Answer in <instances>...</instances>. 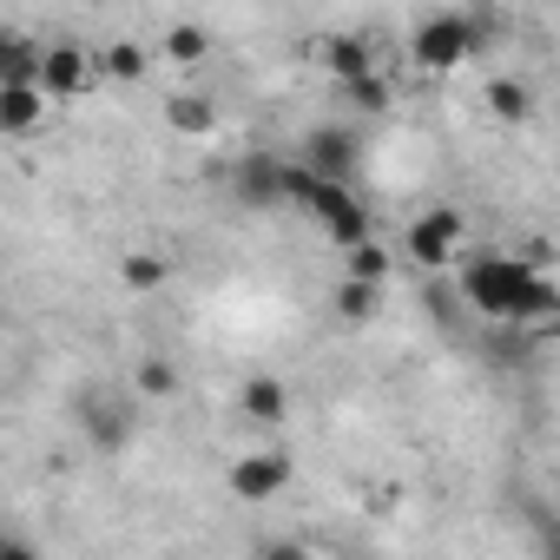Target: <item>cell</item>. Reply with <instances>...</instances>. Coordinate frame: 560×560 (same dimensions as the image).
<instances>
[{
  "mask_svg": "<svg viewBox=\"0 0 560 560\" xmlns=\"http://www.w3.org/2000/svg\"><path fill=\"white\" fill-rule=\"evenodd\" d=\"M481 40H488V21L435 14V21H422V27H416L409 54H416V67H422V73H455L468 54H481Z\"/></svg>",
  "mask_w": 560,
  "mask_h": 560,
  "instance_id": "2",
  "label": "cell"
},
{
  "mask_svg": "<svg viewBox=\"0 0 560 560\" xmlns=\"http://www.w3.org/2000/svg\"><path fill=\"white\" fill-rule=\"evenodd\" d=\"M165 119H172V132H185V139H211L218 106H211L205 93H178V100H165Z\"/></svg>",
  "mask_w": 560,
  "mask_h": 560,
  "instance_id": "13",
  "label": "cell"
},
{
  "mask_svg": "<svg viewBox=\"0 0 560 560\" xmlns=\"http://www.w3.org/2000/svg\"><path fill=\"white\" fill-rule=\"evenodd\" d=\"M237 402H244V416H250V422H264V429H270V422H284V409H291V389L277 383V376H250Z\"/></svg>",
  "mask_w": 560,
  "mask_h": 560,
  "instance_id": "12",
  "label": "cell"
},
{
  "mask_svg": "<svg viewBox=\"0 0 560 560\" xmlns=\"http://www.w3.org/2000/svg\"><path fill=\"white\" fill-rule=\"evenodd\" d=\"M0 560H34V547L21 534H8V540H0Z\"/></svg>",
  "mask_w": 560,
  "mask_h": 560,
  "instance_id": "23",
  "label": "cell"
},
{
  "mask_svg": "<svg viewBox=\"0 0 560 560\" xmlns=\"http://www.w3.org/2000/svg\"><path fill=\"white\" fill-rule=\"evenodd\" d=\"M383 277H389V250H383V244L350 250V284H376V291H383Z\"/></svg>",
  "mask_w": 560,
  "mask_h": 560,
  "instance_id": "19",
  "label": "cell"
},
{
  "mask_svg": "<svg viewBox=\"0 0 560 560\" xmlns=\"http://www.w3.org/2000/svg\"><path fill=\"white\" fill-rule=\"evenodd\" d=\"M47 106H54L47 86H0V132H14V139L34 132L47 119Z\"/></svg>",
  "mask_w": 560,
  "mask_h": 560,
  "instance_id": "9",
  "label": "cell"
},
{
  "mask_svg": "<svg viewBox=\"0 0 560 560\" xmlns=\"http://www.w3.org/2000/svg\"><path fill=\"white\" fill-rule=\"evenodd\" d=\"M383 311V291L376 284H350V277H343V291H337V317L343 324H370Z\"/></svg>",
  "mask_w": 560,
  "mask_h": 560,
  "instance_id": "16",
  "label": "cell"
},
{
  "mask_svg": "<svg viewBox=\"0 0 560 560\" xmlns=\"http://www.w3.org/2000/svg\"><path fill=\"white\" fill-rule=\"evenodd\" d=\"M311 218H317V224H324V231H330L343 250H363V244H376V237H370V211H363V205L350 198V185H337V178H324V185H317V198H311Z\"/></svg>",
  "mask_w": 560,
  "mask_h": 560,
  "instance_id": "3",
  "label": "cell"
},
{
  "mask_svg": "<svg viewBox=\"0 0 560 560\" xmlns=\"http://www.w3.org/2000/svg\"><path fill=\"white\" fill-rule=\"evenodd\" d=\"M139 389H145V396H172V389H178V370H172L165 357H145V363H139Z\"/></svg>",
  "mask_w": 560,
  "mask_h": 560,
  "instance_id": "21",
  "label": "cell"
},
{
  "mask_svg": "<svg viewBox=\"0 0 560 560\" xmlns=\"http://www.w3.org/2000/svg\"><path fill=\"white\" fill-rule=\"evenodd\" d=\"M481 100H488V113H494L501 126H527V119H534V93H527L521 80H488Z\"/></svg>",
  "mask_w": 560,
  "mask_h": 560,
  "instance_id": "14",
  "label": "cell"
},
{
  "mask_svg": "<svg viewBox=\"0 0 560 560\" xmlns=\"http://www.w3.org/2000/svg\"><path fill=\"white\" fill-rule=\"evenodd\" d=\"M159 54H165V60H178V67H198V60H205V54H211V34H205V27H191V21H185V27H172V34H165V40H159Z\"/></svg>",
  "mask_w": 560,
  "mask_h": 560,
  "instance_id": "15",
  "label": "cell"
},
{
  "mask_svg": "<svg viewBox=\"0 0 560 560\" xmlns=\"http://www.w3.org/2000/svg\"><path fill=\"white\" fill-rule=\"evenodd\" d=\"M257 560H317V553H311L304 540H264V547H257Z\"/></svg>",
  "mask_w": 560,
  "mask_h": 560,
  "instance_id": "22",
  "label": "cell"
},
{
  "mask_svg": "<svg viewBox=\"0 0 560 560\" xmlns=\"http://www.w3.org/2000/svg\"><path fill=\"white\" fill-rule=\"evenodd\" d=\"M357 159H363V145H357V132L350 126H311V139H304V165L317 172V178H350L357 172Z\"/></svg>",
  "mask_w": 560,
  "mask_h": 560,
  "instance_id": "7",
  "label": "cell"
},
{
  "mask_svg": "<svg viewBox=\"0 0 560 560\" xmlns=\"http://www.w3.org/2000/svg\"><path fill=\"white\" fill-rule=\"evenodd\" d=\"M100 73H113V80H139V73H145V47H132V40H113V47L100 54Z\"/></svg>",
  "mask_w": 560,
  "mask_h": 560,
  "instance_id": "18",
  "label": "cell"
},
{
  "mask_svg": "<svg viewBox=\"0 0 560 560\" xmlns=\"http://www.w3.org/2000/svg\"><path fill=\"white\" fill-rule=\"evenodd\" d=\"M80 416H86V435H93L100 448H119V442L132 435V409H126V402H113V396H86V402H80Z\"/></svg>",
  "mask_w": 560,
  "mask_h": 560,
  "instance_id": "11",
  "label": "cell"
},
{
  "mask_svg": "<svg viewBox=\"0 0 560 560\" xmlns=\"http://www.w3.org/2000/svg\"><path fill=\"white\" fill-rule=\"evenodd\" d=\"M317 54L330 60V73H337L343 86H357V80H370V73H376V54H370V40H357V34H330Z\"/></svg>",
  "mask_w": 560,
  "mask_h": 560,
  "instance_id": "10",
  "label": "cell"
},
{
  "mask_svg": "<svg viewBox=\"0 0 560 560\" xmlns=\"http://www.w3.org/2000/svg\"><path fill=\"white\" fill-rule=\"evenodd\" d=\"M462 298H468V311L501 317V324H527V330H540L560 311V291L547 277L527 257H501V250H475L462 264Z\"/></svg>",
  "mask_w": 560,
  "mask_h": 560,
  "instance_id": "1",
  "label": "cell"
},
{
  "mask_svg": "<svg viewBox=\"0 0 560 560\" xmlns=\"http://www.w3.org/2000/svg\"><path fill=\"white\" fill-rule=\"evenodd\" d=\"M350 93V106H363V113H389V80L383 73H370V80H357V86H343Z\"/></svg>",
  "mask_w": 560,
  "mask_h": 560,
  "instance_id": "20",
  "label": "cell"
},
{
  "mask_svg": "<svg viewBox=\"0 0 560 560\" xmlns=\"http://www.w3.org/2000/svg\"><path fill=\"white\" fill-rule=\"evenodd\" d=\"M284 165H291V159H270V152H244V159L231 165V191H237V205H250V211L291 205V198H284Z\"/></svg>",
  "mask_w": 560,
  "mask_h": 560,
  "instance_id": "4",
  "label": "cell"
},
{
  "mask_svg": "<svg viewBox=\"0 0 560 560\" xmlns=\"http://www.w3.org/2000/svg\"><path fill=\"white\" fill-rule=\"evenodd\" d=\"M547 560H560V527H547Z\"/></svg>",
  "mask_w": 560,
  "mask_h": 560,
  "instance_id": "24",
  "label": "cell"
},
{
  "mask_svg": "<svg viewBox=\"0 0 560 560\" xmlns=\"http://www.w3.org/2000/svg\"><path fill=\"white\" fill-rule=\"evenodd\" d=\"M409 257L422 264V270H442L448 257H455V244H462V211L455 205H435V211H422L416 224H409Z\"/></svg>",
  "mask_w": 560,
  "mask_h": 560,
  "instance_id": "5",
  "label": "cell"
},
{
  "mask_svg": "<svg viewBox=\"0 0 560 560\" xmlns=\"http://www.w3.org/2000/svg\"><path fill=\"white\" fill-rule=\"evenodd\" d=\"M540 337H560V311H553V317H547V324H540Z\"/></svg>",
  "mask_w": 560,
  "mask_h": 560,
  "instance_id": "25",
  "label": "cell"
},
{
  "mask_svg": "<svg viewBox=\"0 0 560 560\" xmlns=\"http://www.w3.org/2000/svg\"><path fill=\"white\" fill-rule=\"evenodd\" d=\"M93 54L86 47H73V40H54L47 47V67H40V86H47V100H80L86 86H93Z\"/></svg>",
  "mask_w": 560,
  "mask_h": 560,
  "instance_id": "8",
  "label": "cell"
},
{
  "mask_svg": "<svg viewBox=\"0 0 560 560\" xmlns=\"http://www.w3.org/2000/svg\"><path fill=\"white\" fill-rule=\"evenodd\" d=\"M119 277H126V284H132V291H159V284H165V277H172V264H165L159 250H132V257L119 264Z\"/></svg>",
  "mask_w": 560,
  "mask_h": 560,
  "instance_id": "17",
  "label": "cell"
},
{
  "mask_svg": "<svg viewBox=\"0 0 560 560\" xmlns=\"http://www.w3.org/2000/svg\"><path fill=\"white\" fill-rule=\"evenodd\" d=\"M284 488H291V455L257 448V455L231 462V494L237 501H270V494H284Z\"/></svg>",
  "mask_w": 560,
  "mask_h": 560,
  "instance_id": "6",
  "label": "cell"
}]
</instances>
